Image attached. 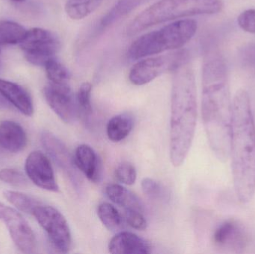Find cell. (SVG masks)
Returning a JSON list of instances; mask_svg holds the SVG:
<instances>
[{
	"label": "cell",
	"instance_id": "obj_16",
	"mask_svg": "<svg viewBox=\"0 0 255 254\" xmlns=\"http://www.w3.org/2000/svg\"><path fill=\"white\" fill-rule=\"evenodd\" d=\"M75 164L78 169L90 180L97 183L100 180L101 166L97 152L89 145H79L76 148Z\"/></svg>",
	"mask_w": 255,
	"mask_h": 254
},
{
	"label": "cell",
	"instance_id": "obj_14",
	"mask_svg": "<svg viewBox=\"0 0 255 254\" xmlns=\"http://www.w3.org/2000/svg\"><path fill=\"white\" fill-rule=\"evenodd\" d=\"M213 240L218 247L239 252L245 247L247 237L244 229L237 222L227 221L216 229Z\"/></svg>",
	"mask_w": 255,
	"mask_h": 254
},
{
	"label": "cell",
	"instance_id": "obj_33",
	"mask_svg": "<svg viewBox=\"0 0 255 254\" xmlns=\"http://www.w3.org/2000/svg\"><path fill=\"white\" fill-rule=\"evenodd\" d=\"M10 1H15V2H23L25 0H10Z\"/></svg>",
	"mask_w": 255,
	"mask_h": 254
},
{
	"label": "cell",
	"instance_id": "obj_21",
	"mask_svg": "<svg viewBox=\"0 0 255 254\" xmlns=\"http://www.w3.org/2000/svg\"><path fill=\"white\" fill-rule=\"evenodd\" d=\"M97 215L103 225L109 231L118 233L125 228V219L121 216L118 209L109 203L100 204L97 208Z\"/></svg>",
	"mask_w": 255,
	"mask_h": 254
},
{
	"label": "cell",
	"instance_id": "obj_6",
	"mask_svg": "<svg viewBox=\"0 0 255 254\" xmlns=\"http://www.w3.org/2000/svg\"><path fill=\"white\" fill-rule=\"evenodd\" d=\"M187 61H188V55L184 50L147 57L133 66L129 73V80L137 86L146 85L163 73L173 72L178 66Z\"/></svg>",
	"mask_w": 255,
	"mask_h": 254
},
{
	"label": "cell",
	"instance_id": "obj_9",
	"mask_svg": "<svg viewBox=\"0 0 255 254\" xmlns=\"http://www.w3.org/2000/svg\"><path fill=\"white\" fill-rule=\"evenodd\" d=\"M43 95L50 108L63 122L72 123L76 120L79 113L77 101L68 84L49 82L43 89Z\"/></svg>",
	"mask_w": 255,
	"mask_h": 254
},
{
	"label": "cell",
	"instance_id": "obj_29",
	"mask_svg": "<svg viewBox=\"0 0 255 254\" xmlns=\"http://www.w3.org/2000/svg\"><path fill=\"white\" fill-rule=\"evenodd\" d=\"M0 180L14 186H25L28 184L26 177L14 169L6 168L0 171Z\"/></svg>",
	"mask_w": 255,
	"mask_h": 254
},
{
	"label": "cell",
	"instance_id": "obj_2",
	"mask_svg": "<svg viewBox=\"0 0 255 254\" xmlns=\"http://www.w3.org/2000/svg\"><path fill=\"white\" fill-rule=\"evenodd\" d=\"M229 156L237 197L244 204L250 202L255 192V125L245 90L238 91L232 101Z\"/></svg>",
	"mask_w": 255,
	"mask_h": 254
},
{
	"label": "cell",
	"instance_id": "obj_3",
	"mask_svg": "<svg viewBox=\"0 0 255 254\" xmlns=\"http://www.w3.org/2000/svg\"><path fill=\"white\" fill-rule=\"evenodd\" d=\"M196 79L188 61L173 71L171 92L170 161L182 165L191 148L197 122Z\"/></svg>",
	"mask_w": 255,
	"mask_h": 254
},
{
	"label": "cell",
	"instance_id": "obj_15",
	"mask_svg": "<svg viewBox=\"0 0 255 254\" xmlns=\"http://www.w3.org/2000/svg\"><path fill=\"white\" fill-rule=\"evenodd\" d=\"M0 95L22 114L31 116L34 113V104L31 97L18 84L0 79Z\"/></svg>",
	"mask_w": 255,
	"mask_h": 254
},
{
	"label": "cell",
	"instance_id": "obj_12",
	"mask_svg": "<svg viewBox=\"0 0 255 254\" xmlns=\"http://www.w3.org/2000/svg\"><path fill=\"white\" fill-rule=\"evenodd\" d=\"M10 237L16 247L25 254L34 253L36 249V238L32 228L20 213L7 207L2 219Z\"/></svg>",
	"mask_w": 255,
	"mask_h": 254
},
{
	"label": "cell",
	"instance_id": "obj_28",
	"mask_svg": "<svg viewBox=\"0 0 255 254\" xmlns=\"http://www.w3.org/2000/svg\"><path fill=\"white\" fill-rule=\"evenodd\" d=\"M115 175L118 182L127 186L134 184L137 178L136 167L128 161H124L117 167Z\"/></svg>",
	"mask_w": 255,
	"mask_h": 254
},
{
	"label": "cell",
	"instance_id": "obj_23",
	"mask_svg": "<svg viewBox=\"0 0 255 254\" xmlns=\"http://www.w3.org/2000/svg\"><path fill=\"white\" fill-rule=\"evenodd\" d=\"M103 0H68L66 3L65 11L69 17L74 20H80L89 16Z\"/></svg>",
	"mask_w": 255,
	"mask_h": 254
},
{
	"label": "cell",
	"instance_id": "obj_10",
	"mask_svg": "<svg viewBox=\"0 0 255 254\" xmlns=\"http://www.w3.org/2000/svg\"><path fill=\"white\" fill-rule=\"evenodd\" d=\"M41 142L46 152L55 161V164L63 170L72 185L78 192L82 189V179L72 157L65 145L58 137L49 131H44L41 135Z\"/></svg>",
	"mask_w": 255,
	"mask_h": 254
},
{
	"label": "cell",
	"instance_id": "obj_7",
	"mask_svg": "<svg viewBox=\"0 0 255 254\" xmlns=\"http://www.w3.org/2000/svg\"><path fill=\"white\" fill-rule=\"evenodd\" d=\"M32 215L56 250L61 253L70 252L73 245L71 231L67 219L61 212L52 206L40 204Z\"/></svg>",
	"mask_w": 255,
	"mask_h": 254
},
{
	"label": "cell",
	"instance_id": "obj_32",
	"mask_svg": "<svg viewBox=\"0 0 255 254\" xmlns=\"http://www.w3.org/2000/svg\"><path fill=\"white\" fill-rule=\"evenodd\" d=\"M7 208V206H5L2 203L0 202V220H2Z\"/></svg>",
	"mask_w": 255,
	"mask_h": 254
},
{
	"label": "cell",
	"instance_id": "obj_30",
	"mask_svg": "<svg viewBox=\"0 0 255 254\" xmlns=\"http://www.w3.org/2000/svg\"><path fill=\"white\" fill-rule=\"evenodd\" d=\"M143 213L139 210H124V219L131 228L138 231H144L146 229L148 223Z\"/></svg>",
	"mask_w": 255,
	"mask_h": 254
},
{
	"label": "cell",
	"instance_id": "obj_4",
	"mask_svg": "<svg viewBox=\"0 0 255 254\" xmlns=\"http://www.w3.org/2000/svg\"><path fill=\"white\" fill-rule=\"evenodd\" d=\"M223 7L222 0H160L131 21L127 34L134 36L154 25L188 16L217 14Z\"/></svg>",
	"mask_w": 255,
	"mask_h": 254
},
{
	"label": "cell",
	"instance_id": "obj_13",
	"mask_svg": "<svg viewBox=\"0 0 255 254\" xmlns=\"http://www.w3.org/2000/svg\"><path fill=\"white\" fill-rule=\"evenodd\" d=\"M109 251L113 254H148L151 253V246L133 233L120 231L109 242Z\"/></svg>",
	"mask_w": 255,
	"mask_h": 254
},
{
	"label": "cell",
	"instance_id": "obj_27",
	"mask_svg": "<svg viewBox=\"0 0 255 254\" xmlns=\"http://www.w3.org/2000/svg\"><path fill=\"white\" fill-rule=\"evenodd\" d=\"M142 192L150 199L154 201H163L167 199L169 194L166 188L154 179L144 178L142 183Z\"/></svg>",
	"mask_w": 255,
	"mask_h": 254
},
{
	"label": "cell",
	"instance_id": "obj_8",
	"mask_svg": "<svg viewBox=\"0 0 255 254\" xmlns=\"http://www.w3.org/2000/svg\"><path fill=\"white\" fill-rule=\"evenodd\" d=\"M20 47L31 64L43 66L55 58L61 48L59 39L52 31L40 28L28 30Z\"/></svg>",
	"mask_w": 255,
	"mask_h": 254
},
{
	"label": "cell",
	"instance_id": "obj_17",
	"mask_svg": "<svg viewBox=\"0 0 255 254\" xmlns=\"http://www.w3.org/2000/svg\"><path fill=\"white\" fill-rule=\"evenodd\" d=\"M28 138L25 130L13 121L0 123V146L10 152L17 153L27 146Z\"/></svg>",
	"mask_w": 255,
	"mask_h": 254
},
{
	"label": "cell",
	"instance_id": "obj_5",
	"mask_svg": "<svg viewBox=\"0 0 255 254\" xmlns=\"http://www.w3.org/2000/svg\"><path fill=\"white\" fill-rule=\"evenodd\" d=\"M198 24L193 19H179L136 39L128 52L129 58L139 60L167 51L177 50L196 34Z\"/></svg>",
	"mask_w": 255,
	"mask_h": 254
},
{
	"label": "cell",
	"instance_id": "obj_18",
	"mask_svg": "<svg viewBox=\"0 0 255 254\" xmlns=\"http://www.w3.org/2000/svg\"><path fill=\"white\" fill-rule=\"evenodd\" d=\"M106 194L114 204L122 207L124 210H139L143 213L145 211L143 203L140 198L121 185L115 183L108 185L106 188Z\"/></svg>",
	"mask_w": 255,
	"mask_h": 254
},
{
	"label": "cell",
	"instance_id": "obj_1",
	"mask_svg": "<svg viewBox=\"0 0 255 254\" xmlns=\"http://www.w3.org/2000/svg\"><path fill=\"white\" fill-rule=\"evenodd\" d=\"M202 116L210 146L220 161L230 155L232 102L227 70L221 58L214 57L202 70Z\"/></svg>",
	"mask_w": 255,
	"mask_h": 254
},
{
	"label": "cell",
	"instance_id": "obj_22",
	"mask_svg": "<svg viewBox=\"0 0 255 254\" xmlns=\"http://www.w3.org/2000/svg\"><path fill=\"white\" fill-rule=\"evenodd\" d=\"M27 32L28 31L17 22L0 21V45L20 44Z\"/></svg>",
	"mask_w": 255,
	"mask_h": 254
},
{
	"label": "cell",
	"instance_id": "obj_26",
	"mask_svg": "<svg viewBox=\"0 0 255 254\" xmlns=\"http://www.w3.org/2000/svg\"><path fill=\"white\" fill-rule=\"evenodd\" d=\"M91 92H92V85L90 82H84L81 85L76 95L79 113L83 115L85 118L89 117L92 114Z\"/></svg>",
	"mask_w": 255,
	"mask_h": 254
},
{
	"label": "cell",
	"instance_id": "obj_35",
	"mask_svg": "<svg viewBox=\"0 0 255 254\" xmlns=\"http://www.w3.org/2000/svg\"><path fill=\"white\" fill-rule=\"evenodd\" d=\"M1 62H0V68H1Z\"/></svg>",
	"mask_w": 255,
	"mask_h": 254
},
{
	"label": "cell",
	"instance_id": "obj_19",
	"mask_svg": "<svg viewBox=\"0 0 255 254\" xmlns=\"http://www.w3.org/2000/svg\"><path fill=\"white\" fill-rule=\"evenodd\" d=\"M133 116L128 113H121L112 117L108 122L106 132L111 141L119 143L125 140L133 130Z\"/></svg>",
	"mask_w": 255,
	"mask_h": 254
},
{
	"label": "cell",
	"instance_id": "obj_11",
	"mask_svg": "<svg viewBox=\"0 0 255 254\" xmlns=\"http://www.w3.org/2000/svg\"><path fill=\"white\" fill-rule=\"evenodd\" d=\"M25 169L27 177L40 189L49 192H59L52 164L43 152H31L25 161Z\"/></svg>",
	"mask_w": 255,
	"mask_h": 254
},
{
	"label": "cell",
	"instance_id": "obj_34",
	"mask_svg": "<svg viewBox=\"0 0 255 254\" xmlns=\"http://www.w3.org/2000/svg\"><path fill=\"white\" fill-rule=\"evenodd\" d=\"M4 107V103L3 102V101H1V99H0V107Z\"/></svg>",
	"mask_w": 255,
	"mask_h": 254
},
{
	"label": "cell",
	"instance_id": "obj_20",
	"mask_svg": "<svg viewBox=\"0 0 255 254\" xmlns=\"http://www.w3.org/2000/svg\"><path fill=\"white\" fill-rule=\"evenodd\" d=\"M143 1L144 0H119L102 18L99 28L101 30L109 28L129 14Z\"/></svg>",
	"mask_w": 255,
	"mask_h": 254
},
{
	"label": "cell",
	"instance_id": "obj_31",
	"mask_svg": "<svg viewBox=\"0 0 255 254\" xmlns=\"http://www.w3.org/2000/svg\"><path fill=\"white\" fill-rule=\"evenodd\" d=\"M238 23L241 29L251 34H255V10L250 9L240 14Z\"/></svg>",
	"mask_w": 255,
	"mask_h": 254
},
{
	"label": "cell",
	"instance_id": "obj_25",
	"mask_svg": "<svg viewBox=\"0 0 255 254\" xmlns=\"http://www.w3.org/2000/svg\"><path fill=\"white\" fill-rule=\"evenodd\" d=\"M46 76L51 83L64 85L68 84L70 73L68 69L54 58L49 60L44 65Z\"/></svg>",
	"mask_w": 255,
	"mask_h": 254
},
{
	"label": "cell",
	"instance_id": "obj_24",
	"mask_svg": "<svg viewBox=\"0 0 255 254\" xmlns=\"http://www.w3.org/2000/svg\"><path fill=\"white\" fill-rule=\"evenodd\" d=\"M4 196L17 210L28 214L32 215L36 207L42 204L30 195L15 191H6L4 192Z\"/></svg>",
	"mask_w": 255,
	"mask_h": 254
}]
</instances>
